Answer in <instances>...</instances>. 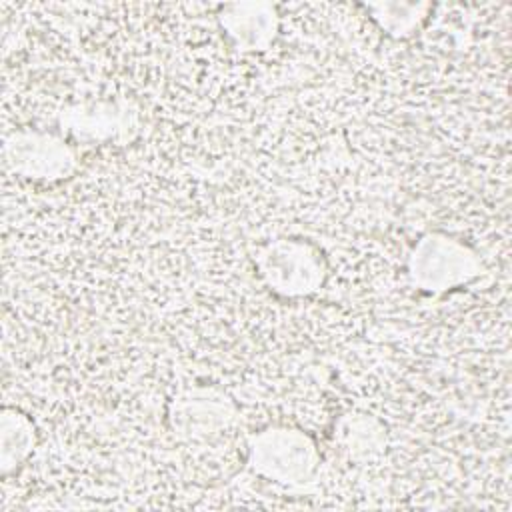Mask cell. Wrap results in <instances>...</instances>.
Segmentation results:
<instances>
[{
	"mask_svg": "<svg viewBox=\"0 0 512 512\" xmlns=\"http://www.w3.org/2000/svg\"><path fill=\"white\" fill-rule=\"evenodd\" d=\"M248 462L256 476L282 486H304L320 470V450L310 434L294 426H266L246 438Z\"/></svg>",
	"mask_w": 512,
	"mask_h": 512,
	"instance_id": "6da1fadb",
	"label": "cell"
},
{
	"mask_svg": "<svg viewBox=\"0 0 512 512\" xmlns=\"http://www.w3.org/2000/svg\"><path fill=\"white\" fill-rule=\"evenodd\" d=\"M254 266L262 284L282 298H306L326 280V258L304 238H274L258 246Z\"/></svg>",
	"mask_w": 512,
	"mask_h": 512,
	"instance_id": "7a4b0ae2",
	"label": "cell"
},
{
	"mask_svg": "<svg viewBox=\"0 0 512 512\" xmlns=\"http://www.w3.org/2000/svg\"><path fill=\"white\" fill-rule=\"evenodd\" d=\"M482 274L478 254L458 238L444 232H428L408 258L410 282L424 292L442 294L470 284Z\"/></svg>",
	"mask_w": 512,
	"mask_h": 512,
	"instance_id": "3957f363",
	"label": "cell"
},
{
	"mask_svg": "<svg viewBox=\"0 0 512 512\" xmlns=\"http://www.w3.org/2000/svg\"><path fill=\"white\" fill-rule=\"evenodd\" d=\"M62 136L78 144H128L140 134V108L128 98L70 104L58 114Z\"/></svg>",
	"mask_w": 512,
	"mask_h": 512,
	"instance_id": "277c9868",
	"label": "cell"
},
{
	"mask_svg": "<svg viewBox=\"0 0 512 512\" xmlns=\"http://www.w3.org/2000/svg\"><path fill=\"white\" fill-rule=\"evenodd\" d=\"M2 158L12 174L40 182L68 178L78 168L74 146L62 134L46 130L22 128L6 134Z\"/></svg>",
	"mask_w": 512,
	"mask_h": 512,
	"instance_id": "5b68a950",
	"label": "cell"
},
{
	"mask_svg": "<svg viewBox=\"0 0 512 512\" xmlns=\"http://www.w3.org/2000/svg\"><path fill=\"white\" fill-rule=\"evenodd\" d=\"M170 424L180 442L198 446L232 434L238 426V408L218 388L194 386L174 398Z\"/></svg>",
	"mask_w": 512,
	"mask_h": 512,
	"instance_id": "8992f818",
	"label": "cell"
},
{
	"mask_svg": "<svg viewBox=\"0 0 512 512\" xmlns=\"http://www.w3.org/2000/svg\"><path fill=\"white\" fill-rule=\"evenodd\" d=\"M220 28L240 52L266 50L278 34V14L272 4H228L218 16Z\"/></svg>",
	"mask_w": 512,
	"mask_h": 512,
	"instance_id": "52a82bcc",
	"label": "cell"
},
{
	"mask_svg": "<svg viewBox=\"0 0 512 512\" xmlns=\"http://www.w3.org/2000/svg\"><path fill=\"white\" fill-rule=\"evenodd\" d=\"M338 450L352 462H372L386 452V428L384 424L366 414L350 412L342 416L334 430Z\"/></svg>",
	"mask_w": 512,
	"mask_h": 512,
	"instance_id": "ba28073f",
	"label": "cell"
},
{
	"mask_svg": "<svg viewBox=\"0 0 512 512\" xmlns=\"http://www.w3.org/2000/svg\"><path fill=\"white\" fill-rule=\"evenodd\" d=\"M0 434H2L0 464H2L4 476H8L20 464H24L32 454L36 444V430L32 420L24 412L6 406L2 410Z\"/></svg>",
	"mask_w": 512,
	"mask_h": 512,
	"instance_id": "9c48e42d",
	"label": "cell"
},
{
	"mask_svg": "<svg viewBox=\"0 0 512 512\" xmlns=\"http://www.w3.org/2000/svg\"><path fill=\"white\" fill-rule=\"evenodd\" d=\"M368 10L376 12L372 18L394 38L410 36L420 22L426 18L422 12L428 10L426 4H372Z\"/></svg>",
	"mask_w": 512,
	"mask_h": 512,
	"instance_id": "30bf717a",
	"label": "cell"
}]
</instances>
